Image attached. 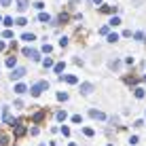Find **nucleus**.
Returning a JSON list of instances; mask_svg holds the SVG:
<instances>
[{
    "mask_svg": "<svg viewBox=\"0 0 146 146\" xmlns=\"http://www.w3.org/2000/svg\"><path fill=\"white\" fill-rule=\"evenodd\" d=\"M47 89H49V83H47V80H40V83H36L32 89H30V91H32L34 98H38V95L42 93V91H47Z\"/></svg>",
    "mask_w": 146,
    "mask_h": 146,
    "instance_id": "f257e3e1",
    "label": "nucleus"
},
{
    "mask_svg": "<svg viewBox=\"0 0 146 146\" xmlns=\"http://www.w3.org/2000/svg\"><path fill=\"white\" fill-rule=\"evenodd\" d=\"M23 55H28V57L30 59H34V62H38V59H40V55H38V51H36V49H23Z\"/></svg>",
    "mask_w": 146,
    "mask_h": 146,
    "instance_id": "f03ea898",
    "label": "nucleus"
},
{
    "mask_svg": "<svg viewBox=\"0 0 146 146\" xmlns=\"http://www.w3.org/2000/svg\"><path fill=\"white\" fill-rule=\"evenodd\" d=\"M26 74V68H17V70H13V74H11V80H19Z\"/></svg>",
    "mask_w": 146,
    "mask_h": 146,
    "instance_id": "7ed1b4c3",
    "label": "nucleus"
},
{
    "mask_svg": "<svg viewBox=\"0 0 146 146\" xmlns=\"http://www.w3.org/2000/svg\"><path fill=\"white\" fill-rule=\"evenodd\" d=\"M91 91H93V85H91V83H80V93L89 95Z\"/></svg>",
    "mask_w": 146,
    "mask_h": 146,
    "instance_id": "20e7f679",
    "label": "nucleus"
},
{
    "mask_svg": "<svg viewBox=\"0 0 146 146\" xmlns=\"http://www.w3.org/2000/svg\"><path fill=\"white\" fill-rule=\"evenodd\" d=\"M89 114H91L93 119H100V121H104V119H106V114H104V112H100V110H89Z\"/></svg>",
    "mask_w": 146,
    "mask_h": 146,
    "instance_id": "39448f33",
    "label": "nucleus"
},
{
    "mask_svg": "<svg viewBox=\"0 0 146 146\" xmlns=\"http://www.w3.org/2000/svg\"><path fill=\"white\" fill-rule=\"evenodd\" d=\"M62 78L66 80L68 85H76V83H78V78H76V76H72V74H68V76H62Z\"/></svg>",
    "mask_w": 146,
    "mask_h": 146,
    "instance_id": "423d86ee",
    "label": "nucleus"
},
{
    "mask_svg": "<svg viewBox=\"0 0 146 146\" xmlns=\"http://www.w3.org/2000/svg\"><path fill=\"white\" fill-rule=\"evenodd\" d=\"M28 91V87H26V85H21V83H17V85H15V93H19V95H21V93H26Z\"/></svg>",
    "mask_w": 146,
    "mask_h": 146,
    "instance_id": "0eeeda50",
    "label": "nucleus"
},
{
    "mask_svg": "<svg viewBox=\"0 0 146 146\" xmlns=\"http://www.w3.org/2000/svg\"><path fill=\"white\" fill-rule=\"evenodd\" d=\"M28 7H30L28 0H17V9H19V11H26Z\"/></svg>",
    "mask_w": 146,
    "mask_h": 146,
    "instance_id": "6e6552de",
    "label": "nucleus"
},
{
    "mask_svg": "<svg viewBox=\"0 0 146 146\" xmlns=\"http://www.w3.org/2000/svg\"><path fill=\"white\" fill-rule=\"evenodd\" d=\"M49 19H51V15H49V13H42V11H40V15H38V21H49Z\"/></svg>",
    "mask_w": 146,
    "mask_h": 146,
    "instance_id": "1a4fd4ad",
    "label": "nucleus"
},
{
    "mask_svg": "<svg viewBox=\"0 0 146 146\" xmlns=\"http://www.w3.org/2000/svg\"><path fill=\"white\" fill-rule=\"evenodd\" d=\"M83 133L87 135V138H93V135H95V131H93L91 127H85V129H83Z\"/></svg>",
    "mask_w": 146,
    "mask_h": 146,
    "instance_id": "9d476101",
    "label": "nucleus"
},
{
    "mask_svg": "<svg viewBox=\"0 0 146 146\" xmlns=\"http://www.w3.org/2000/svg\"><path fill=\"white\" fill-rule=\"evenodd\" d=\"M64 68H66V64H55V66H53V70H55V72H64Z\"/></svg>",
    "mask_w": 146,
    "mask_h": 146,
    "instance_id": "9b49d317",
    "label": "nucleus"
},
{
    "mask_svg": "<svg viewBox=\"0 0 146 146\" xmlns=\"http://www.w3.org/2000/svg\"><path fill=\"white\" fill-rule=\"evenodd\" d=\"M42 66H44V68H53V59H51V57L42 59Z\"/></svg>",
    "mask_w": 146,
    "mask_h": 146,
    "instance_id": "f8f14e48",
    "label": "nucleus"
},
{
    "mask_svg": "<svg viewBox=\"0 0 146 146\" xmlns=\"http://www.w3.org/2000/svg\"><path fill=\"white\" fill-rule=\"evenodd\" d=\"M133 91H135V98H138V100H142V98H144V89H142V87L133 89Z\"/></svg>",
    "mask_w": 146,
    "mask_h": 146,
    "instance_id": "ddd939ff",
    "label": "nucleus"
},
{
    "mask_svg": "<svg viewBox=\"0 0 146 146\" xmlns=\"http://www.w3.org/2000/svg\"><path fill=\"white\" fill-rule=\"evenodd\" d=\"M15 133H17V135H23V133H26V127H23V125H17V127H15Z\"/></svg>",
    "mask_w": 146,
    "mask_h": 146,
    "instance_id": "4468645a",
    "label": "nucleus"
},
{
    "mask_svg": "<svg viewBox=\"0 0 146 146\" xmlns=\"http://www.w3.org/2000/svg\"><path fill=\"white\" fill-rule=\"evenodd\" d=\"M57 100H59V102H66V100H68V93H66V91H59V93H57Z\"/></svg>",
    "mask_w": 146,
    "mask_h": 146,
    "instance_id": "2eb2a0df",
    "label": "nucleus"
},
{
    "mask_svg": "<svg viewBox=\"0 0 146 146\" xmlns=\"http://www.w3.org/2000/svg\"><path fill=\"white\" fill-rule=\"evenodd\" d=\"M100 11H102V13H114V11H117V7H102Z\"/></svg>",
    "mask_w": 146,
    "mask_h": 146,
    "instance_id": "dca6fc26",
    "label": "nucleus"
},
{
    "mask_svg": "<svg viewBox=\"0 0 146 146\" xmlns=\"http://www.w3.org/2000/svg\"><path fill=\"white\" fill-rule=\"evenodd\" d=\"M4 64H7L9 68H15V64H17V59H15V57H9L7 62H4Z\"/></svg>",
    "mask_w": 146,
    "mask_h": 146,
    "instance_id": "f3484780",
    "label": "nucleus"
},
{
    "mask_svg": "<svg viewBox=\"0 0 146 146\" xmlns=\"http://www.w3.org/2000/svg\"><path fill=\"white\" fill-rule=\"evenodd\" d=\"M66 117H68L66 110H59V112H57V121H66Z\"/></svg>",
    "mask_w": 146,
    "mask_h": 146,
    "instance_id": "a211bd4d",
    "label": "nucleus"
},
{
    "mask_svg": "<svg viewBox=\"0 0 146 146\" xmlns=\"http://www.w3.org/2000/svg\"><path fill=\"white\" fill-rule=\"evenodd\" d=\"M15 23H17V26H21V28H23V26H26V23H28V19H26V17H19V19H17V21H15Z\"/></svg>",
    "mask_w": 146,
    "mask_h": 146,
    "instance_id": "6ab92c4d",
    "label": "nucleus"
},
{
    "mask_svg": "<svg viewBox=\"0 0 146 146\" xmlns=\"http://www.w3.org/2000/svg\"><path fill=\"white\" fill-rule=\"evenodd\" d=\"M119 40V34H108V42H117Z\"/></svg>",
    "mask_w": 146,
    "mask_h": 146,
    "instance_id": "aec40b11",
    "label": "nucleus"
},
{
    "mask_svg": "<svg viewBox=\"0 0 146 146\" xmlns=\"http://www.w3.org/2000/svg\"><path fill=\"white\" fill-rule=\"evenodd\" d=\"M21 38H23V40H28V42H32V40H34V34H28V32H26Z\"/></svg>",
    "mask_w": 146,
    "mask_h": 146,
    "instance_id": "412c9836",
    "label": "nucleus"
},
{
    "mask_svg": "<svg viewBox=\"0 0 146 146\" xmlns=\"http://www.w3.org/2000/svg\"><path fill=\"white\" fill-rule=\"evenodd\" d=\"M4 123H11V114H9V108H4Z\"/></svg>",
    "mask_w": 146,
    "mask_h": 146,
    "instance_id": "4be33fe9",
    "label": "nucleus"
},
{
    "mask_svg": "<svg viewBox=\"0 0 146 146\" xmlns=\"http://www.w3.org/2000/svg\"><path fill=\"white\" fill-rule=\"evenodd\" d=\"M2 21H4V26H7V28H11V26H13V19H11V17H4Z\"/></svg>",
    "mask_w": 146,
    "mask_h": 146,
    "instance_id": "5701e85b",
    "label": "nucleus"
},
{
    "mask_svg": "<svg viewBox=\"0 0 146 146\" xmlns=\"http://www.w3.org/2000/svg\"><path fill=\"white\" fill-rule=\"evenodd\" d=\"M72 123H83V117H80V114H74V117H72Z\"/></svg>",
    "mask_w": 146,
    "mask_h": 146,
    "instance_id": "b1692460",
    "label": "nucleus"
},
{
    "mask_svg": "<svg viewBox=\"0 0 146 146\" xmlns=\"http://www.w3.org/2000/svg\"><path fill=\"white\" fill-rule=\"evenodd\" d=\"M119 23H121L119 17H112V19H110V26H119Z\"/></svg>",
    "mask_w": 146,
    "mask_h": 146,
    "instance_id": "393cba45",
    "label": "nucleus"
},
{
    "mask_svg": "<svg viewBox=\"0 0 146 146\" xmlns=\"http://www.w3.org/2000/svg\"><path fill=\"white\" fill-rule=\"evenodd\" d=\"M2 36H4V38H13V32H11V30H4Z\"/></svg>",
    "mask_w": 146,
    "mask_h": 146,
    "instance_id": "a878e982",
    "label": "nucleus"
},
{
    "mask_svg": "<svg viewBox=\"0 0 146 146\" xmlns=\"http://www.w3.org/2000/svg\"><path fill=\"white\" fill-rule=\"evenodd\" d=\"M66 44H68V38H66V36L59 38V47H66Z\"/></svg>",
    "mask_w": 146,
    "mask_h": 146,
    "instance_id": "bb28decb",
    "label": "nucleus"
},
{
    "mask_svg": "<svg viewBox=\"0 0 146 146\" xmlns=\"http://www.w3.org/2000/svg\"><path fill=\"white\" fill-rule=\"evenodd\" d=\"M62 133L64 135H70V127H62Z\"/></svg>",
    "mask_w": 146,
    "mask_h": 146,
    "instance_id": "cd10ccee",
    "label": "nucleus"
},
{
    "mask_svg": "<svg viewBox=\"0 0 146 146\" xmlns=\"http://www.w3.org/2000/svg\"><path fill=\"white\" fill-rule=\"evenodd\" d=\"M0 2H2L4 7H9V4H11V0H0Z\"/></svg>",
    "mask_w": 146,
    "mask_h": 146,
    "instance_id": "c85d7f7f",
    "label": "nucleus"
},
{
    "mask_svg": "<svg viewBox=\"0 0 146 146\" xmlns=\"http://www.w3.org/2000/svg\"><path fill=\"white\" fill-rule=\"evenodd\" d=\"M4 49H7V44H4L2 40H0V51H4Z\"/></svg>",
    "mask_w": 146,
    "mask_h": 146,
    "instance_id": "c756f323",
    "label": "nucleus"
},
{
    "mask_svg": "<svg viewBox=\"0 0 146 146\" xmlns=\"http://www.w3.org/2000/svg\"><path fill=\"white\" fill-rule=\"evenodd\" d=\"M93 4H98V7H100V4H102V0H93Z\"/></svg>",
    "mask_w": 146,
    "mask_h": 146,
    "instance_id": "7c9ffc66",
    "label": "nucleus"
},
{
    "mask_svg": "<svg viewBox=\"0 0 146 146\" xmlns=\"http://www.w3.org/2000/svg\"><path fill=\"white\" fill-rule=\"evenodd\" d=\"M70 146H76V144H74V142H72V144H70Z\"/></svg>",
    "mask_w": 146,
    "mask_h": 146,
    "instance_id": "2f4dec72",
    "label": "nucleus"
},
{
    "mask_svg": "<svg viewBox=\"0 0 146 146\" xmlns=\"http://www.w3.org/2000/svg\"><path fill=\"white\" fill-rule=\"evenodd\" d=\"M0 21H2V17H0Z\"/></svg>",
    "mask_w": 146,
    "mask_h": 146,
    "instance_id": "473e14b6",
    "label": "nucleus"
},
{
    "mask_svg": "<svg viewBox=\"0 0 146 146\" xmlns=\"http://www.w3.org/2000/svg\"><path fill=\"white\" fill-rule=\"evenodd\" d=\"M108 146H110V144H108Z\"/></svg>",
    "mask_w": 146,
    "mask_h": 146,
    "instance_id": "72a5a7b5",
    "label": "nucleus"
}]
</instances>
